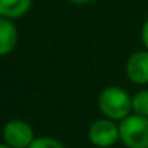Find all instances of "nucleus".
Masks as SVG:
<instances>
[{
	"instance_id": "1",
	"label": "nucleus",
	"mask_w": 148,
	"mask_h": 148,
	"mask_svg": "<svg viewBox=\"0 0 148 148\" xmlns=\"http://www.w3.org/2000/svg\"><path fill=\"white\" fill-rule=\"evenodd\" d=\"M99 110L112 121H123L132 112V97L119 86H108L102 89L97 99Z\"/></svg>"
},
{
	"instance_id": "2",
	"label": "nucleus",
	"mask_w": 148,
	"mask_h": 148,
	"mask_svg": "<svg viewBox=\"0 0 148 148\" xmlns=\"http://www.w3.org/2000/svg\"><path fill=\"white\" fill-rule=\"evenodd\" d=\"M119 140L126 148H148V118L132 113L119 121Z\"/></svg>"
},
{
	"instance_id": "3",
	"label": "nucleus",
	"mask_w": 148,
	"mask_h": 148,
	"mask_svg": "<svg viewBox=\"0 0 148 148\" xmlns=\"http://www.w3.org/2000/svg\"><path fill=\"white\" fill-rule=\"evenodd\" d=\"M89 142L97 148H110L119 140V124L108 118L96 119L88 131Z\"/></svg>"
},
{
	"instance_id": "4",
	"label": "nucleus",
	"mask_w": 148,
	"mask_h": 148,
	"mask_svg": "<svg viewBox=\"0 0 148 148\" xmlns=\"http://www.w3.org/2000/svg\"><path fill=\"white\" fill-rule=\"evenodd\" d=\"M34 137V129L23 119H10L3 127V142L11 148H29Z\"/></svg>"
},
{
	"instance_id": "5",
	"label": "nucleus",
	"mask_w": 148,
	"mask_h": 148,
	"mask_svg": "<svg viewBox=\"0 0 148 148\" xmlns=\"http://www.w3.org/2000/svg\"><path fill=\"white\" fill-rule=\"evenodd\" d=\"M126 75L135 84H148V51H137L127 59Z\"/></svg>"
},
{
	"instance_id": "6",
	"label": "nucleus",
	"mask_w": 148,
	"mask_h": 148,
	"mask_svg": "<svg viewBox=\"0 0 148 148\" xmlns=\"http://www.w3.org/2000/svg\"><path fill=\"white\" fill-rule=\"evenodd\" d=\"M18 42V32L13 23L7 18H0V54L7 56L14 49Z\"/></svg>"
},
{
	"instance_id": "7",
	"label": "nucleus",
	"mask_w": 148,
	"mask_h": 148,
	"mask_svg": "<svg viewBox=\"0 0 148 148\" xmlns=\"http://www.w3.org/2000/svg\"><path fill=\"white\" fill-rule=\"evenodd\" d=\"M32 0H0V14L2 18H19L26 14L30 8Z\"/></svg>"
},
{
	"instance_id": "8",
	"label": "nucleus",
	"mask_w": 148,
	"mask_h": 148,
	"mask_svg": "<svg viewBox=\"0 0 148 148\" xmlns=\"http://www.w3.org/2000/svg\"><path fill=\"white\" fill-rule=\"evenodd\" d=\"M132 112L148 118V89L138 91L132 96Z\"/></svg>"
},
{
	"instance_id": "9",
	"label": "nucleus",
	"mask_w": 148,
	"mask_h": 148,
	"mask_svg": "<svg viewBox=\"0 0 148 148\" xmlns=\"http://www.w3.org/2000/svg\"><path fill=\"white\" fill-rule=\"evenodd\" d=\"M29 148H65L61 140L54 137H38L32 142Z\"/></svg>"
},
{
	"instance_id": "10",
	"label": "nucleus",
	"mask_w": 148,
	"mask_h": 148,
	"mask_svg": "<svg viewBox=\"0 0 148 148\" xmlns=\"http://www.w3.org/2000/svg\"><path fill=\"white\" fill-rule=\"evenodd\" d=\"M142 40H143V45L148 48V19L143 24V29H142Z\"/></svg>"
},
{
	"instance_id": "11",
	"label": "nucleus",
	"mask_w": 148,
	"mask_h": 148,
	"mask_svg": "<svg viewBox=\"0 0 148 148\" xmlns=\"http://www.w3.org/2000/svg\"><path fill=\"white\" fill-rule=\"evenodd\" d=\"M69 2H73V3H89L92 0H69Z\"/></svg>"
},
{
	"instance_id": "12",
	"label": "nucleus",
	"mask_w": 148,
	"mask_h": 148,
	"mask_svg": "<svg viewBox=\"0 0 148 148\" xmlns=\"http://www.w3.org/2000/svg\"><path fill=\"white\" fill-rule=\"evenodd\" d=\"M0 148H11V147H8V145H5V143H3V145H2Z\"/></svg>"
}]
</instances>
